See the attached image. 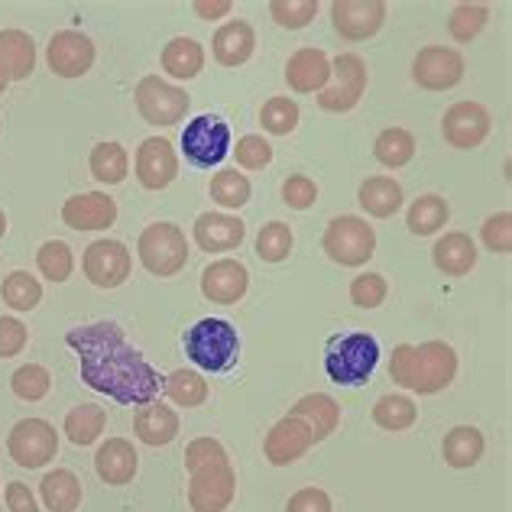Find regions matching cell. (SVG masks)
Segmentation results:
<instances>
[{
    "instance_id": "cell-1",
    "label": "cell",
    "mask_w": 512,
    "mask_h": 512,
    "mask_svg": "<svg viewBox=\"0 0 512 512\" xmlns=\"http://www.w3.org/2000/svg\"><path fill=\"white\" fill-rule=\"evenodd\" d=\"M78 350V367H82V380L104 393L107 399L120 402V406H150L156 402L159 389H163V376L153 370L140 350H133L114 321H98V325H85L65 334Z\"/></svg>"
},
{
    "instance_id": "cell-2",
    "label": "cell",
    "mask_w": 512,
    "mask_h": 512,
    "mask_svg": "<svg viewBox=\"0 0 512 512\" xmlns=\"http://www.w3.org/2000/svg\"><path fill=\"white\" fill-rule=\"evenodd\" d=\"M457 376V354L444 341L399 344L389 357V380L419 396H435L448 389Z\"/></svg>"
},
{
    "instance_id": "cell-3",
    "label": "cell",
    "mask_w": 512,
    "mask_h": 512,
    "mask_svg": "<svg viewBox=\"0 0 512 512\" xmlns=\"http://www.w3.org/2000/svg\"><path fill=\"white\" fill-rule=\"evenodd\" d=\"M185 354L205 373H227L240 357L237 328L224 318H201L185 331Z\"/></svg>"
},
{
    "instance_id": "cell-4",
    "label": "cell",
    "mask_w": 512,
    "mask_h": 512,
    "mask_svg": "<svg viewBox=\"0 0 512 512\" xmlns=\"http://www.w3.org/2000/svg\"><path fill=\"white\" fill-rule=\"evenodd\" d=\"M380 363V344L367 331H350L334 338L325 350V373L338 386H363Z\"/></svg>"
},
{
    "instance_id": "cell-5",
    "label": "cell",
    "mask_w": 512,
    "mask_h": 512,
    "mask_svg": "<svg viewBox=\"0 0 512 512\" xmlns=\"http://www.w3.org/2000/svg\"><path fill=\"white\" fill-rule=\"evenodd\" d=\"M137 253H140V263L146 266V273L166 279V276H175L185 269L188 240L179 224L156 221L150 227H143V234L137 240Z\"/></svg>"
},
{
    "instance_id": "cell-6",
    "label": "cell",
    "mask_w": 512,
    "mask_h": 512,
    "mask_svg": "<svg viewBox=\"0 0 512 512\" xmlns=\"http://www.w3.org/2000/svg\"><path fill=\"white\" fill-rule=\"evenodd\" d=\"M321 250H325L328 260H334L338 266L357 269L373 260L376 231H373V224L357 218V214H341V218H334L328 224L325 237H321Z\"/></svg>"
},
{
    "instance_id": "cell-7",
    "label": "cell",
    "mask_w": 512,
    "mask_h": 512,
    "mask_svg": "<svg viewBox=\"0 0 512 512\" xmlns=\"http://www.w3.org/2000/svg\"><path fill=\"white\" fill-rule=\"evenodd\" d=\"M367 91V62L357 52H344L331 62V82L318 91V107L328 114H347Z\"/></svg>"
},
{
    "instance_id": "cell-8",
    "label": "cell",
    "mask_w": 512,
    "mask_h": 512,
    "mask_svg": "<svg viewBox=\"0 0 512 512\" xmlns=\"http://www.w3.org/2000/svg\"><path fill=\"white\" fill-rule=\"evenodd\" d=\"M182 153L198 169L221 166L224 156L231 153V127L218 114H201L188 120L182 130Z\"/></svg>"
},
{
    "instance_id": "cell-9",
    "label": "cell",
    "mask_w": 512,
    "mask_h": 512,
    "mask_svg": "<svg viewBox=\"0 0 512 512\" xmlns=\"http://www.w3.org/2000/svg\"><path fill=\"white\" fill-rule=\"evenodd\" d=\"M133 101H137L140 117L153 127H175L179 120H185L188 104H192L179 85H172L159 75H146L133 91Z\"/></svg>"
},
{
    "instance_id": "cell-10",
    "label": "cell",
    "mask_w": 512,
    "mask_h": 512,
    "mask_svg": "<svg viewBox=\"0 0 512 512\" xmlns=\"http://www.w3.org/2000/svg\"><path fill=\"white\" fill-rule=\"evenodd\" d=\"M234 493H237V474L231 467V457L205 464L188 474V506L195 512H224L234 503Z\"/></svg>"
},
{
    "instance_id": "cell-11",
    "label": "cell",
    "mask_w": 512,
    "mask_h": 512,
    "mask_svg": "<svg viewBox=\"0 0 512 512\" xmlns=\"http://www.w3.org/2000/svg\"><path fill=\"white\" fill-rule=\"evenodd\" d=\"M7 451L17 467H26V470L46 467L52 457L59 454V435L46 419H23L10 428Z\"/></svg>"
},
{
    "instance_id": "cell-12",
    "label": "cell",
    "mask_w": 512,
    "mask_h": 512,
    "mask_svg": "<svg viewBox=\"0 0 512 512\" xmlns=\"http://www.w3.org/2000/svg\"><path fill=\"white\" fill-rule=\"evenodd\" d=\"M412 82L425 91H451L464 82V56L451 46H425L412 62Z\"/></svg>"
},
{
    "instance_id": "cell-13",
    "label": "cell",
    "mask_w": 512,
    "mask_h": 512,
    "mask_svg": "<svg viewBox=\"0 0 512 512\" xmlns=\"http://www.w3.org/2000/svg\"><path fill=\"white\" fill-rule=\"evenodd\" d=\"M82 269L91 286L98 289H117L124 286L130 279V269H133V260H130V250L120 244V240H94V244L85 250L82 256Z\"/></svg>"
},
{
    "instance_id": "cell-14",
    "label": "cell",
    "mask_w": 512,
    "mask_h": 512,
    "mask_svg": "<svg viewBox=\"0 0 512 512\" xmlns=\"http://www.w3.org/2000/svg\"><path fill=\"white\" fill-rule=\"evenodd\" d=\"M490 111L477 101H457L451 104L448 111H444V120H441V133L444 140L457 150H477V146L490 137Z\"/></svg>"
},
{
    "instance_id": "cell-15",
    "label": "cell",
    "mask_w": 512,
    "mask_h": 512,
    "mask_svg": "<svg viewBox=\"0 0 512 512\" xmlns=\"http://www.w3.org/2000/svg\"><path fill=\"white\" fill-rule=\"evenodd\" d=\"M331 23L347 43H363L383 30L386 4L383 0H338L331 4Z\"/></svg>"
},
{
    "instance_id": "cell-16",
    "label": "cell",
    "mask_w": 512,
    "mask_h": 512,
    "mask_svg": "<svg viewBox=\"0 0 512 512\" xmlns=\"http://www.w3.org/2000/svg\"><path fill=\"white\" fill-rule=\"evenodd\" d=\"M133 169H137V179L146 192H163V188H169L175 182V175H179V156H175V146L166 137H146L137 146Z\"/></svg>"
},
{
    "instance_id": "cell-17",
    "label": "cell",
    "mask_w": 512,
    "mask_h": 512,
    "mask_svg": "<svg viewBox=\"0 0 512 512\" xmlns=\"http://www.w3.org/2000/svg\"><path fill=\"white\" fill-rule=\"evenodd\" d=\"M46 62L52 75L59 78H82L94 65V43L78 30H62L49 39L46 46Z\"/></svg>"
},
{
    "instance_id": "cell-18",
    "label": "cell",
    "mask_w": 512,
    "mask_h": 512,
    "mask_svg": "<svg viewBox=\"0 0 512 512\" xmlns=\"http://www.w3.org/2000/svg\"><path fill=\"white\" fill-rule=\"evenodd\" d=\"M312 444H315V438H312V431H308V425L286 415V419H279L273 428L266 431L263 457L273 467H289V464L299 461V457H305Z\"/></svg>"
},
{
    "instance_id": "cell-19",
    "label": "cell",
    "mask_w": 512,
    "mask_h": 512,
    "mask_svg": "<svg viewBox=\"0 0 512 512\" xmlns=\"http://www.w3.org/2000/svg\"><path fill=\"white\" fill-rule=\"evenodd\" d=\"M195 244L205 253H224V250H237L247 237V224L237 218V214H224V211H205L198 214L195 221Z\"/></svg>"
},
{
    "instance_id": "cell-20",
    "label": "cell",
    "mask_w": 512,
    "mask_h": 512,
    "mask_svg": "<svg viewBox=\"0 0 512 512\" xmlns=\"http://www.w3.org/2000/svg\"><path fill=\"white\" fill-rule=\"evenodd\" d=\"M62 221L72 231H107L117 221V201L104 192H85L72 195L62 205Z\"/></svg>"
},
{
    "instance_id": "cell-21",
    "label": "cell",
    "mask_w": 512,
    "mask_h": 512,
    "mask_svg": "<svg viewBox=\"0 0 512 512\" xmlns=\"http://www.w3.org/2000/svg\"><path fill=\"white\" fill-rule=\"evenodd\" d=\"M250 289V273L237 260H218L201 273V292L208 302L218 305H237Z\"/></svg>"
},
{
    "instance_id": "cell-22",
    "label": "cell",
    "mask_w": 512,
    "mask_h": 512,
    "mask_svg": "<svg viewBox=\"0 0 512 512\" xmlns=\"http://www.w3.org/2000/svg\"><path fill=\"white\" fill-rule=\"evenodd\" d=\"M137 467H140V454L133 451V444L127 438H107L98 448V454H94V470L111 487L130 483L137 477Z\"/></svg>"
},
{
    "instance_id": "cell-23",
    "label": "cell",
    "mask_w": 512,
    "mask_h": 512,
    "mask_svg": "<svg viewBox=\"0 0 512 512\" xmlns=\"http://www.w3.org/2000/svg\"><path fill=\"white\" fill-rule=\"evenodd\" d=\"M286 82L299 94H318L331 82V59L321 49H299L286 62Z\"/></svg>"
},
{
    "instance_id": "cell-24",
    "label": "cell",
    "mask_w": 512,
    "mask_h": 512,
    "mask_svg": "<svg viewBox=\"0 0 512 512\" xmlns=\"http://www.w3.org/2000/svg\"><path fill=\"white\" fill-rule=\"evenodd\" d=\"M214 59H218L224 69H237V65L250 62L253 49H256V33L247 20H227L211 39Z\"/></svg>"
},
{
    "instance_id": "cell-25",
    "label": "cell",
    "mask_w": 512,
    "mask_h": 512,
    "mask_svg": "<svg viewBox=\"0 0 512 512\" xmlns=\"http://www.w3.org/2000/svg\"><path fill=\"white\" fill-rule=\"evenodd\" d=\"M289 415H292V419H299V422L308 425L315 444L325 441L331 431H338V425H341V406L328 393H308V396H302L292 406Z\"/></svg>"
},
{
    "instance_id": "cell-26",
    "label": "cell",
    "mask_w": 512,
    "mask_h": 512,
    "mask_svg": "<svg viewBox=\"0 0 512 512\" xmlns=\"http://www.w3.org/2000/svg\"><path fill=\"white\" fill-rule=\"evenodd\" d=\"M431 263L438 266L444 276H467L477 266V244L467 234L454 231L444 234L435 247H431Z\"/></svg>"
},
{
    "instance_id": "cell-27",
    "label": "cell",
    "mask_w": 512,
    "mask_h": 512,
    "mask_svg": "<svg viewBox=\"0 0 512 512\" xmlns=\"http://www.w3.org/2000/svg\"><path fill=\"white\" fill-rule=\"evenodd\" d=\"M133 431H137V438L143 444H150V448H166V444H172L175 435H179V415L169 406L150 402V406L137 409V415H133Z\"/></svg>"
},
{
    "instance_id": "cell-28",
    "label": "cell",
    "mask_w": 512,
    "mask_h": 512,
    "mask_svg": "<svg viewBox=\"0 0 512 512\" xmlns=\"http://www.w3.org/2000/svg\"><path fill=\"white\" fill-rule=\"evenodd\" d=\"M0 65L10 82H26L36 69V43L23 30H0Z\"/></svg>"
},
{
    "instance_id": "cell-29",
    "label": "cell",
    "mask_w": 512,
    "mask_h": 512,
    "mask_svg": "<svg viewBox=\"0 0 512 512\" xmlns=\"http://www.w3.org/2000/svg\"><path fill=\"white\" fill-rule=\"evenodd\" d=\"M159 62H163V72L169 78L188 82V78H198L201 69H205V49H201V43H195L192 36H175L166 43Z\"/></svg>"
},
{
    "instance_id": "cell-30",
    "label": "cell",
    "mask_w": 512,
    "mask_h": 512,
    "mask_svg": "<svg viewBox=\"0 0 512 512\" xmlns=\"http://www.w3.org/2000/svg\"><path fill=\"white\" fill-rule=\"evenodd\" d=\"M357 201L370 218H393L402 208V185L396 179H389V175H370L360 185Z\"/></svg>"
},
{
    "instance_id": "cell-31",
    "label": "cell",
    "mask_w": 512,
    "mask_h": 512,
    "mask_svg": "<svg viewBox=\"0 0 512 512\" xmlns=\"http://www.w3.org/2000/svg\"><path fill=\"white\" fill-rule=\"evenodd\" d=\"M483 448H487V441H483L480 428H474V425H457L441 441L444 464L454 467V470L474 467L480 457H483Z\"/></svg>"
},
{
    "instance_id": "cell-32",
    "label": "cell",
    "mask_w": 512,
    "mask_h": 512,
    "mask_svg": "<svg viewBox=\"0 0 512 512\" xmlns=\"http://www.w3.org/2000/svg\"><path fill=\"white\" fill-rule=\"evenodd\" d=\"M39 496L49 512H75L82 506V480L72 470H49L39 480Z\"/></svg>"
},
{
    "instance_id": "cell-33",
    "label": "cell",
    "mask_w": 512,
    "mask_h": 512,
    "mask_svg": "<svg viewBox=\"0 0 512 512\" xmlns=\"http://www.w3.org/2000/svg\"><path fill=\"white\" fill-rule=\"evenodd\" d=\"M448 218H451L448 201H444L441 195H422V198L412 201V208L406 214V224L415 237H431L448 224Z\"/></svg>"
},
{
    "instance_id": "cell-34",
    "label": "cell",
    "mask_w": 512,
    "mask_h": 512,
    "mask_svg": "<svg viewBox=\"0 0 512 512\" xmlns=\"http://www.w3.org/2000/svg\"><path fill=\"white\" fill-rule=\"evenodd\" d=\"M127 172H130V156L120 143L107 140L91 150V175L101 185H120L127 179Z\"/></svg>"
},
{
    "instance_id": "cell-35",
    "label": "cell",
    "mask_w": 512,
    "mask_h": 512,
    "mask_svg": "<svg viewBox=\"0 0 512 512\" xmlns=\"http://www.w3.org/2000/svg\"><path fill=\"white\" fill-rule=\"evenodd\" d=\"M107 425V412L104 406H94V402H85V406L72 409L69 415H65V438H69L72 444H78V448H85V444H94L101 438V431Z\"/></svg>"
},
{
    "instance_id": "cell-36",
    "label": "cell",
    "mask_w": 512,
    "mask_h": 512,
    "mask_svg": "<svg viewBox=\"0 0 512 512\" xmlns=\"http://www.w3.org/2000/svg\"><path fill=\"white\" fill-rule=\"evenodd\" d=\"M163 389L169 402H175V406H182V409L205 406V399H208V380L198 370H185V367L169 373L163 380Z\"/></svg>"
},
{
    "instance_id": "cell-37",
    "label": "cell",
    "mask_w": 512,
    "mask_h": 512,
    "mask_svg": "<svg viewBox=\"0 0 512 512\" xmlns=\"http://www.w3.org/2000/svg\"><path fill=\"white\" fill-rule=\"evenodd\" d=\"M373 156H376V163L386 166V169L409 166L412 156H415V137L409 130H402V127H389V130L380 133V137H376Z\"/></svg>"
},
{
    "instance_id": "cell-38",
    "label": "cell",
    "mask_w": 512,
    "mask_h": 512,
    "mask_svg": "<svg viewBox=\"0 0 512 512\" xmlns=\"http://www.w3.org/2000/svg\"><path fill=\"white\" fill-rule=\"evenodd\" d=\"M373 422L386 431H406L419 422V406L409 396H380L373 406Z\"/></svg>"
},
{
    "instance_id": "cell-39",
    "label": "cell",
    "mask_w": 512,
    "mask_h": 512,
    "mask_svg": "<svg viewBox=\"0 0 512 512\" xmlns=\"http://www.w3.org/2000/svg\"><path fill=\"white\" fill-rule=\"evenodd\" d=\"M250 179L244 172H237V169H221V172H214V179H211V201H218L221 208L227 211H237V208H244L247 201H250Z\"/></svg>"
},
{
    "instance_id": "cell-40",
    "label": "cell",
    "mask_w": 512,
    "mask_h": 512,
    "mask_svg": "<svg viewBox=\"0 0 512 512\" xmlns=\"http://www.w3.org/2000/svg\"><path fill=\"white\" fill-rule=\"evenodd\" d=\"M0 299H4L13 312H33V308L43 302V286H39V279L26 273V269H17V273H10L4 279Z\"/></svg>"
},
{
    "instance_id": "cell-41",
    "label": "cell",
    "mask_w": 512,
    "mask_h": 512,
    "mask_svg": "<svg viewBox=\"0 0 512 512\" xmlns=\"http://www.w3.org/2000/svg\"><path fill=\"white\" fill-rule=\"evenodd\" d=\"M487 20H490L487 4H457L448 17V33H451L454 43H470V39L480 36Z\"/></svg>"
},
{
    "instance_id": "cell-42",
    "label": "cell",
    "mask_w": 512,
    "mask_h": 512,
    "mask_svg": "<svg viewBox=\"0 0 512 512\" xmlns=\"http://www.w3.org/2000/svg\"><path fill=\"white\" fill-rule=\"evenodd\" d=\"M36 266L49 282H65L75 269L72 247L62 244V240H46V244L36 250Z\"/></svg>"
},
{
    "instance_id": "cell-43",
    "label": "cell",
    "mask_w": 512,
    "mask_h": 512,
    "mask_svg": "<svg viewBox=\"0 0 512 512\" xmlns=\"http://www.w3.org/2000/svg\"><path fill=\"white\" fill-rule=\"evenodd\" d=\"M292 244H295L292 227L282 221H269L263 224L260 237H256V256H260L263 263H282V260H289Z\"/></svg>"
},
{
    "instance_id": "cell-44",
    "label": "cell",
    "mask_w": 512,
    "mask_h": 512,
    "mask_svg": "<svg viewBox=\"0 0 512 512\" xmlns=\"http://www.w3.org/2000/svg\"><path fill=\"white\" fill-rule=\"evenodd\" d=\"M299 104L292 98H269L260 111V124L266 133H273V137H289V133L299 127Z\"/></svg>"
},
{
    "instance_id": "cell-45",
    "label": "cell",
    "mask_w": 512,
    "mask_h": 512,
    "mask_svg": "<svg viewBox=\"0 0 512 512\" xmlns=\"http://www.w3.org/2000/svg\"><path fill=\"white\" fill-rule=\"evenodd\" d=\"M10 389H13V396L23 402H39V399H46V393L52 389V376L46 367H39V363H26V367H20L10 376Z\"/></svg>"
},
{
    "instance_id": "cell-46",
    "label": "cell",
    "mask_w": 512,
    "mask_h": 512,
    "mask_svg": "<svg viewBox=\"0 0 512 512\" xmlns=\"http://www.w3.org/2000/svg\"><path fill=\"white\" fill-rule=\"evenodd\" d=\"M269 17H273L282 30H305V26L318 17V0H273V4H269Z\"/></svg>"
},
{
    "instance_id": "cell-47",
    "label": "cell",
    "mask_w": 512,
    "mask_h": 512,
    "mask_svg": "<svg viewBox=\"0 0 512 512\" xmlns=\"http://www.w3.org/2000/svg\"><path fill=\"white\" fill-rule=\"evenodd\" d=\"M386 292L389 286L380 273H363L350 282V302L357 308H380L386 302Z\"/></svg>"
},
{
    "instance_id": "cell-48",
    "label": "cell",
    "mask_w": 512,
    "mask_h": 512,
    "mask_svg": "<svg viewBox=\"0 0 512 512\" xmlns=\"http://www.w3.org/2000/svg\"><path fill=\"white\" fill-rule=\"evenodd\" d=\"M234 156H237V166H244V169H263V166L273 163V146H269L263 137H256V133H247V137L237 140Z\"/></svg>"
},
{
    "instance_id": "cell-49",
    "label": "cell",
    "mask_w": 512,
    "mask_h": 512,
    "mask_svg": "<svg viewBox=\"0 0 512 512\" xmlns=\"http://www.w3.org/2000/svg\"><path fill=\"white\" fill-rule=\"evenodd\" d=\"M483 244H487V250L493 253H512V214L509 211H500V214H493V218H487V224H483Z\"/></svg>"
},
{
    "instance_id": "cell-50",
    "label": "cell",
    "mask_w": 512,
    "mask_h": 512,
    "mask_svg": "<svg viewBox=\"0 0 512 512\" xmlns=\"http://www.w3.org/2000/svg\"><path fill=\"white\" fill-rule=\"evenodd\" d=\"M282 201H286V205L295 208V211H308L318 201V185L308 179V175L295 172V175H289L286 182H282Z\"/></svg>"
},
{
    "instance_id": "cell-51",
    "label": "cell",
    "mask_w": 512,
    "mask_h": 512,
    "mask_svg": "<svg viewBox=\"0 0 512 512\" xmlns=\"http://www.w3.org/2000/svg\"><path fill=\"white\" fill-rule=\"evenodd\" d=\"M214 461H227V451L221 441L214 438H195L192 444L185 448V470L192 474V470L205 467V464H214Z\"/></svg>"
},
{
    "instance_id": "cell-52",
    "label": "cell",
    "mask_w": 512,
    "mask_h": 512,
    "mask_svg": "<svg viewBox=\"0 0 512 512\" xmlns=\"http://www.w3.org/2000/svg\"><path fill=\"white\" fill-rule=\"evenodd\" d=\"M30 341V331H26L23 321L17 318H0V360L17 357L20 350Z\"/></svg>"
},
{
    "instance_id": "cell-53",
    "label": "cell",
    "mask_w": 512,
    "mask_h": 512,
    "mask_svg": "<svg viewBox=\"0 0 512 512\" xmlns=\"http://www.w3.org/2000/svg\"><path fill=\"white\" fill-rule=\"evenodd\" d=\"M286 512H331V496L318 487H302L289 496Z\"/></svg>"
},
{
    "instance_id": "cell-54",
    "label": "cell",
    "mask_w": 512,
    "mask_h": 512,
    "mask_svg": "<svg viewBox=\"0 0 512 512\" xmlns=\"http://www.w3.org/2000/svg\"><path fill=\"white\" fill-rule=\"evenodd\" d=\"M7 506H10V512H39L33 490L17 480L7 483Z\"/></svg>"
},
{
    "instance_id": "cell-55",
    "label": "cell",
    "mask_w": 512,
    "mask_h": 512,
    "mask_svg": "<svg viewBox=\"0 0 512 512\" xmlns=\"http://www.w3.org/2000/svg\"><path fill=\"white\" fill-rule=\"evenodd\" d=\"M192 10L201 20H218V17H227V13L234 10V4L231 0H195Z\"/></svg>"
},
{
    "instance_id": "cell-56",
    "label": "cell",
    "mask_w": 512,
    "mask_h": 512,
    "mask_svg": "<svg viewBox=\"0 0 512 512\" xmlns=\"http://www.w3.org/2000/svg\"><path fill=\"white\" fill-rule=\"evenodd\" d=\"M7 85H10V75L4 72V65H0V94L7 91Z\"/></svg>"
},
{
    "instance_id": "cell-57",
    "label": "cell",
    "mask_w": 512,
    "mask_h": 512,
    "mask_svg": "<svg viewBox=\"0 0 512 512\" xmlns=\"http://www.w3.org/2000/svg\"><path fill=\"white\" fill-rule=\"evenodd\" d=\"M7 234V218H4V211H0V237Z\"/></svg>"
}]
</instances>
